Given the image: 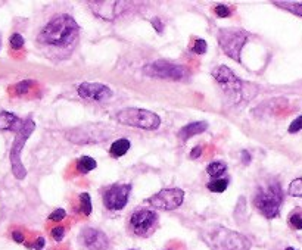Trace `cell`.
Returning <instances> with one entry per match:
<instances>
[{"label":"cell","mask_w":302,"mask_h":250,"mask_svg":"<svg viewBox=\"0 0 302 250\" xmlns=\"http://www.w3.org/2000/svg\"><path fill=\"white\" fill-rule=\"evenodd\" d=\"M79 95L83 99L105 102L112 97V90L108 86L101 84V82H83L79 86Z\"/></svg>","instance_id":"obj_14"},{"label":"cell","mask_w":302,"mask_h":250,"mask_svg":"<svg viewBox=\"0 0 302 250\" xmlns=\"http://www.w3.org/2000/svg\"><path fill=\"white\" fill-rule=\"evenodd\" d=\"M218 44L230 59L241 62V52L248 41V34L241 28H221L218 31Z\"/></svg>","instance_id":"obj_6"},{"label":"cell","mask_w":302,"mask_h":250,"mask_svg":"<svg viewBox=\"0 0 302 250\" xmlns=\"http://www.w3.org/2000/svg\"><path fill=\"white\" fill-rule=\"evenodd\" d=\"M80 206H81V212L89 216L92 213V199L89 193H81L80 194Z\"/></svg>","instance_id":"obj_24"},{"label":"cell","mask_w":302,"mask_h":250,"mask_svg":"<svg viewBox=\"0 0 302 250\" xmlns=\"http://www.w3.org/2000/svg\"><path fill=\"white\" fill-rule=\"evenodd\" d=\"M192 50H193L196 55H203V53H206V41L202 40V38H198V40L195 41V46L192 47Z\"/></svg>","instance_id":"obj_27"},{"label":"cell","mask_w":302,"mask_h":250,"mask_svg":"<svg viewBox=\"0 0 302 250\" xmlns=\"http://www.w3.org/2000/svg\"><path fill=\"white\" fill-rule=\"evenodd\" d=\"M117 121L121 125L141 128V130H157L161 125V118L155 114L140 108H127L117 114Z\"/></svg>","instance_id":"obj_5"},{"label":"cell","mask_w":302,"mask_h":250,"mask_svg":"<svg viewBox=\"0 0 302 250\" xmlns=\"http://www.w3.org/2000/svg\"><path fill=\"white\" fill-rule=\"evenodd\" d=\"M0 47H2V37H0Z\"/></svg>","instance_id":"obj_38"},{"label":"cell","mask_w":302,"mask_h":250,"mask_svg":"<svg viewBox=\"0 0 302 250\" xmlns=\"http://www.w3.org/2000/svg\"><path fill=\"white\" fill-rule=\"evenodd\" d=\"M302 130V115L301 116H298L295 121H292V124L289 125V133L292 134V133H298V131H301Z\"/></svg>","instance_id":"obj_31"},{"label":"cell","mask_w":302,"mask_h":250,"mask_svg":"<svg viewBox=\"0 0 302 250\" xmlns=\"http://www.w3.org/2000/svg\"><path fill=\"white\" fill-rule=\"evenodd\" d=\"M211 75L220 84L224 95L227 96L233 103H238L242 99H245V93H243L245 82L241 81L238 78V75L230 68H227L225 65H218L211 71Z\"/></svg>","instance_id":"obj_4"},{"label":"cell","mask_w":302,"mask_h":250,"mask_svg":"<svg viewBox=\"0 0 302 250\" xmlns=\"http://www.w3.org/2000/svg\"><path fill=\"white\" fill-rule=\"evenodd\" d=\"M130 146H131V144H130V141H128L127 138H120V140H117V141L112 143V146H111V154L115 156V157L124 156V154L128 152Z\"/></svg>","instance_id":"obj_19"},{"label":"cell","mask_w":302,"mask_h":250,"mask_svg":"<svg viewBox=\"0 0 302 250\" xmlns=\"http://www.w3.org/2000/svg\"><path fill=\"white\" fill-rule=\"evenodd\" d=\"M130 184H114L103 194V203L111 211H121L125 208L130 197Z\"/></svg>","instance_id":"obj_13"},{"label":"cell","mask_w":302,"mask_h":250,"mask_svg":"<svg viewBox=\"0 0 302 250\" xmlns=\"http://www.w3.org/2000/svg\"><path fill=\"white\" fill-rule=\"evenodd\" d=\"M144 75L152 78H161V79H174L180 81L184 79L189 75V71L183 65H176L170 60H155L152 63H147L143 68Z\"/></svg>","instance_id":"obj_9"},{"label":"cell","mask_w":302,"mask_h":250,"mask_svg":"<svg viewBox=\"0 0 302 250\" xmlns=\"http://www.w3.org/2000/svg\"><path fill=\"white\" fill-rule=\"evenodd\" d=\"M43 247H44V238H43V237H39V238L36 240V243H34V249L41 250Z\"/></svg>","instance_id":"obj_37"},{"label":"cell","mask_w":302,"mask_h":250,"mask_svg":"<svg viewBox=\"0 0 302 250\" xmlns=\"http://www.w3.org/2000/svg\"><path fill=\"white\" fill-rule=\"evenodd\" d=\"M274 5L302 18V2H274Z\"/></svg>","instance_id":"obj_21"},{"label":"cell","mask_w":302,"mask_h":250,"mask_svg":"<svg viewBox=\"0 0 302 250\" xmlns=\"http://www.w3.org/2000/svg\"><path fill=\"white\" fill-rule=\"evenodd\" d=\"M131 250H134V249H131Z\"/></svg>","instance_id":"obj_39"},{"label":"cell","mask_w":302,"mask_h":250,"mask_svg":"<svg viewBox=\"0 0 302 250\" xmlns=\"http://www.w3.org/2000/svg\"><path fill=\"white\" fill-rule=\"evenodd\" d=\"M36 130V124L33 119H25L24 122V127L22 130L18 133L14 144H12V149H11V153H9V157H11V163H12V173L15 175V178L18 180H24L25 175H27V170L25 166L22 165L21 162V152L28 140V137L33 134V131Z\"/></svg>","instance_id":"obj_8"},{"label":"cell","mask_w":302,"mask_h":250,"mask_svg":"<svg viewBox=\"0 0 302 250\" xmlns=\"http://www.w3.org/2000/svg\"><path fill=\"white\" fill-rule=\"evenodd\" d=\"M65 215H66V212H65L63 209H56V211H53V212L49 215V219L53 221V222H59V221H62V219L65 218Z\"/></svg>","instance_id":"obj_30"},{"label":"cell","mask_w":302,"mask_h":250,"mask_svg":"<svg viewBox=\"0 0 302 250\" xmlns=\"http://www.w3.org/2000/svg\"><path fill=\"white\" fill-rule=\"evenodd\" d=\"M34 84L33 81H28V79H25V81H21L20 84H17V95H24V93H27L28 90H30V87Z\"/></svg>","instance_id":"obj_28"},{"label":"cell","mask_w":302,"mask_h":250,"mask_svg":"<svg viewBox=\"0 0 302 250\" xmlns=\"http://www.w3.org/2000/svg\"><path fill=\"white\" fill-rule=\"evenodd\" d=\"M289 224L295 230H302V209H295L289 215Z\"/></svg>","instance_id":"obj_23"},{"label":"cell","mask_w":302,"mask_h":250,"mask_svg":"<svg viewBox=\"0 0 302 250\" xmlns=\"http://www.w3.org/2000/svg\"><path fill=\"white\" fill-rule=\"evenodd\" d=\"M12 238H14L17 243H24V235H22L21 231H14V232H12Z\"/></svg>","instance_id":"obj_35"},{"label":"cell","mask_w":302,"mask_h":250,"mask_svg":"<svg viewBox=\"0 0 302 250\" xmlns=\"http://www.w3.org/2000/svg\"><path fill=\"white\" fill-rule=\"evenodd\" d=\"M214 12L218 18H225V17H230V8L225 6V5H218L214 8Z\"/></svg>","instance_id":"obj_29"},{"label":"cell","mask_w":302,"mask_h":250,"mask_svg":"<svg viewBox=\"0 0 302 250\" xmlns=\"http://www.w3.org/2000/svg\"><path fill=\"white\" fill-rule=\"evenodd\" d=\"M241 157H242V163H243V165H249V163H251V153H249V152L242 150V152H241Z\"/></svg>","instance_id":"obj_33"},{"label":"cell","mask_w":302,"mask_h":250,"mask_svg":"<svg viewBox=\"0 0 302 250\" xmlns=\"http://www.w3.org/2000/svg\"><path fill=\"white\" fill-rule=\"evenodd\" d=\"M112 133L114 130H111L108 125L90 124L68 131L66 138L75 144H92V143H101L103 140H108Z\"/></svg>","instance_id":"obj_7"},{"label":"cell","mask_w":302,"mask_h":250,"mask_svg":"<svg viewBox=\"0 0 302 250\" xmlns=\"http://www.w3.org/2000/svg\"><path fill=\"white\" fill-rule=\"evenodd\" d=\"M227 186H229V180H225V178H218V180L209 181L206 187H208L209 192H214V193H222V192H225Z\"/></svg>","instance_id":"obj_22"},{"label":"cell","mask_w":302,"mask_h":250,"mask_svg":"<svg viewBox=\"0 0 302 250\" xmlns=\"http://www.w3.org/2000/svg\"><path fill=\"white\" fill-rule=\"evenodd\" d=\"M9 43H11V47H12V49H15V50H20V49H21V47L24 46L25 40H24V37H22L21 34L15 33V34H12V36H11V40H9Z\"/></svg>","instance_id":"obj_26"},{"label":"cell","mask_w":302,"mask_h":250,"mask_svg":"<svg viewBox=\"0 0 302 250\" xmlns=\"http://www.w3.org/2000/svg\"><path fill=\"white\" fill-rule=\"evenodd\" d=\"M289 194L293 197H302V178H296L289 186Z\"/></svg>","instance_id":"obj_25"},{"label":"cell","mask_w":302,"mask_h":250,"mask_svg":"<svg viewBox=\"0 0 302 250\" xmlns=\"http://www.w3.org/2000/svg\"><path fill=\"white\" fill-rule=\"evenodd\" d=\"M225 171H227V165L221 160H215V162H211L208 166H206V173L208 175L214 177L215 180H218Z\"/></svg>","instance_id":"obj_18"},{"label":"cell","mask_w":302,"mask_h":250,"mask_svg":"<svg viewBox=\"0 0 302 250\" xmlns=\"http://www.w3.org/2000/svg\"><path fill=\"white\" fill-rule=\"evenodd\" d=\"M22 119H20L12 112H0V130L2 131H17L20 133L24 127Z\"/></svg>","instance_id":"obj_16"},{"label":"cell","mask_w":302,"mask_h":250,"mask_svg":"<svg viewBox=\"0 0 302 250\" xmlns=\"http://www.w3.org/2000/svg\"><path fill=\"white\" fill-rule=\"evenodd\" d=\"M80 241L87 250H106L109 246L106 234L96 228H84L80 234Z\"/></svg>","instance_id":"obj_15"},{"label":"cell","mask_w":302,"mask_h":250,"mask_svg":"<svg viewBox=\"0 0 302 250\" xmlns=\"http://www.w3.org/2000/svg\"><path fill=\"white\" fill-rule=\"evenodd\" d=\"M202 154V147L201 146H196V147H193V150H192V153H190V157L192 159H196V157H199Z\"/></svg>","instance_id":"obj_34"},{"label":"cell","mask_w":302,"mask_h":250,"mask_svg":"<svg viewBox=\"0 0 302 250\" xmlns=\"http://www.w3.org/2000/svg\"><path fill=\"white\" fill-rule=\"evenodd\" d=\"M206 128H208V122H205V121L192 122V124L184 125V127L179 131V137H180L183 141H187V140L192 138L193 135H198V134L206 131Z\"/></svg>","instance_id":"obj_17"},{"label":"cell","mask_w":302,"mask_h":250,"mask_svg":"<svg viewBox=\"0 0 302 250\" xmlns=\"http://www.w3.org/2000/svg\"><path fill=\"white\" fill-rule=\"evenodd\" d=\"M157 224H158L157 212L149 209H139L133 212L130 218V227L133 232L139 237H149L154 232Z\"/></svg>","instance_id":"obj_10"},{"label":"cell","mask_w":302,"mask_h":250,"mask_svg":"<svg viewBox=\"0 0 302 250\" xmlns=\"http://www.w3.org/2000/svg\"><path fill=\"white\" fill-rule=\"evenodd\" d=\"M184 200V192L181 189H164L158 192L155 196L146 199L152 208L164 209V211H174L181 206Z\"/></svg>","instance_id":"obj_11"},{"label":"cell","mask_w":302,"mask_h":250,"mask_svg":"<svg viewBox=\"0 0 302 250\" xmlns=\"http://www.w3.org/2000/svg\"><path fill=\"white\" fill-rule=\"evenodd\" d=\"M92 12L99 17L101 19L106 21H115L122 12H125L130 6L128 2L122 0H105V2H90Z\"/></svg>","instance_id":"obj_12"},{"label":"cell","mask_w":302,"mask_h":250,"mask_svg":"<svg viewBox=\"0 0 302 250\" xmlns=\"http://www.w3.org/2000/svg\"><path fill=\"white\" fill-rule=\"evenodd\" d=\"M211 250H251V241L245 235L221 225H209L201 232Z\"/></svg>","instance_id":"obj_2"},{"label":"cell","mask_w":302,"mask_h":250,"mask_svg":"<svg viewBox=\"0 0 302 250\" xmlns=\"http://www.w3.org/2000/svg\"><path fill=\"white\" fill-rule=\"evenodd\" d=\"M63 234H65V228L63 227H55L52 230V237L55 241H60L63 238Z\"/></svg>","instance_id":"obj_32"},{"label":"cell","mask_w":302,"mask_h":250,"mask_svg":"<svg viewBox=\"0 0 302 250\" xmlns=\"http://www.w3.org/2000/svg\"><path fill=\"white\" fill-rule=\"evenodd\" d=\"M282 202H283V190L277 181L260 187L254 197V205L257 211L267 219H273L279 216Z\"/></svg>","instance_id":"obj_3"},{"label":"cell","mask_w":302,"mask_h":250,"mask_svg":"<svg viewBox=\"0 0 302 250\" xmlns=\"http://www.w3.org/2000/svg\"><path fill=\"white\" fill-rule=\"evenodd\" d=\"M98 166L96 160L90 156H81L79 160H77V170L81 173V174H87L90 173L92 170H95Z\"/></svg>","instance_id":"obj_20"},{"label":"cell","mask_w":302,"mask_h":250,"mask_svg":"<svg viewBox=\"0 0 302 250\" xmlns=\"http://www.w3.org/2000/svg\"><path fill=\"white\" fill-rule=\"evenodd\" d=\"M80 34V27L75 19L66 14L53 17L46 27L40 31L37 40L41 44L56 46V47H69L77 41Z\"/></svg>","instance_id":"obj_1"},{"label":"cell","mask_w":302,"mask_h":250,"mask_svg":"<svg viewBox=\"0 0 302 250\" xmlns=\"http://www.w3.org/2000/svg\"><path fill=\"white\" fill-rule=\"evenodd\" d=\"M152 25L155 27V30H157L158 33H162V24H161V19H160V18H154V19H152Z\"/></svg>","instance_id":"obj_36"}]
</instances>
